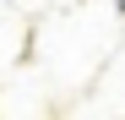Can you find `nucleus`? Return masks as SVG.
I'll return each mask as SVG.
<instances>
[{
	"label": "nucleus",
	"instance_id": "nucleus-1",
	"mask_svg": "<svg viewBox=\"0 0 125 120\" xmlns=\"http://www.w3.org/2000/svg\"><path fill=\"white\" fill-rule=\"evenodd\" d=\"M120 6H125V0H120Z\"/></svg>",
	"mask_w": 125,
	"mask_h": 120
}]
</instances>
